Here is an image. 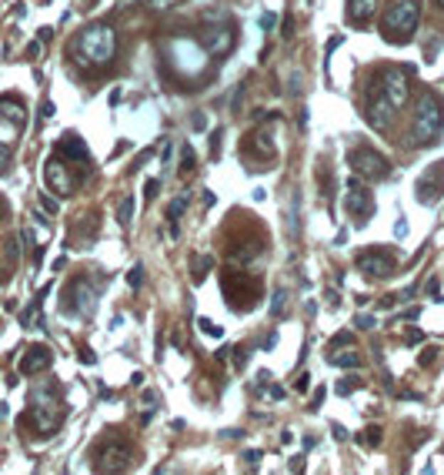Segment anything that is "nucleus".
<instances>
[{
    "label": "nucleus",
    "instance_id": "13",
    "mask_svg": "<svg viewBox=\"0 0 444 475\" xmlns=\"http://www.w3.org/2000/svg\"><path fill=\"white\" fill-rule=\"evenodd\" d=\"M43 181H47V191H54L57 198H67V194L74 191V177H70V171H67L60 155L43 161Z\"/></svg>",
    "mask_w": 444,
    "mask_h": 475
},
{
    "label": "nucleus",
    "instance_id": "19",
    "mask_svg": "<svg viewBox=\"0 0 444 475\" xmlns=\"http://www.w3.org/2000/svg\"><path fill=\"white\" fill-rule=\"evenodd\" d=\"M378 14V0H347V21L351 24H368Z\"/></svg>",
    "mask_w": 444,
    "mask_h": 475
},
{
    "label": "nucleus",
    "instance_id": "53",
    "mask_svg": "<svg viewBox=\"0 0 444 475\" xmlns=\"http://www.w3.org/2000/svg\"><path fill=\"white\" fill-rule=\"evenodd\" d=\"M274 345H278V332H271V335H268V338H264V348H268V352H271Z\"/></svg>",
    "mask_w": 444,
    "mask_h": 475
},
{
    "label": "nucleus",
    "instance_id": "50",
    "mask_svg": "<svg viewBox=\"0 0 444 475\" xmlns=\"http://www.w3.org/2000/svg\"><path fill=\"white\" fill-rule=\"evenodd\" d=\"M260 459H264V455H260V452H244V462H248V465H258Z\"/></svg>",
    "mask_w": 444,
    "mask_h": 475
},
{
    "label": "nucleus",
    "instance_id": "11",
    "mask_svg": "<svg viewBox=\"0 0 444 475\" xmlns=\"http://www.w3.org/2000/svg\"><path fill=\"white\" fill-rule=\"evenodd\" d=\"M347 188H351V191H347V198H344L347 214H351L358 224H368L371 218H374V211H378V204H374V194L358 188V177H351V181H347Z\"/></svg>",
    "mask_w": 444,
    "mask_h": 475
},
{
    "label": "nucleus",
    "instance_id": "34",
    "mask_svg": "<svg viewBox=\"0 0 444 475\" xmlns=\"http://www.w3.org/2000/svg\"><path fill=\"white\" fill-rule=\"evenodd\" d=\"M244 90H248V78L238 84V90H234V98H231V111H240V100H244Z\"/></svg>",
    "mask_w": 444,
    "mask_h": 475
},
{
    "label": "nucleus",
    "instance_id": "2",
    "mask_svg": "<svg viewBox=\"0 0 444 475\" xmlns=\"http://www.w3.org/2000/svg\"><path fill=\"white\" fill-rule=\"evenodd\" d=\"M31 419L41 435H54L64 422V398H60V385L54 378H47L41 385L31 388Z\"/></svg>",
    "mask_w": 444,
    "mask_h": 475
},
{
    "label": "nucleus",
    "instance_id": "16",
    "mask_svg": "<svg viewBox=\"0 0 444 475\" xmlns=\"http://www.w3.org/2000/svg\"><path fill=\"white\" fill-rule=\"evenodd\" d=\"M51 362H54V352L47 345H31L27 355L21 358V375H41L51 368Z\"/></svg>",
    "mask_w": 444,
    "mask_h": 475
},
{
    "label": "nucleus",
    "instance_id": "29",
    "mask_svg": "<svg viewBox=\"0 0 444 475\" xmlns=\"http://www.w3.org/2000/svg\"><path fill=\"white\" fill-rule=\"evenodd\" d=\"M194 147H191V144H184V147H181V167H184V171H194Z\"/></svg>",
    "mask_w": 444,
    "mask_h": 475
},
{
    "label": "nucleus",
    "instance_id": "41",
    "mask_svg": "<svg viewBox=\"0 0 444 475\" xmlns=\"http://www.w3.org/2000/svg\"><path fill=\"white\" fill-rule=\"evenodd\" d=\"M434 358H438V348H424V355H421V368L434 365Z\"/></svg>",
    "mask_w": 444,
    "mask_h": 475
},
{
    "label": "nucleus",
    "instance_id": "7",
    "mask_svg": "<svg viewBox=\"0 0 444 475\" xmlns=\"http://www.w3.org/2000/svg\"><path fill=\"white\" fill-rule=\"evenodd\" d=\"M347 165L364 181H384L388 177V157L381 151H374V147H368V144L364 147H351L347 151Z\"/></svg>",
    "mask_w": 444,
    "mask_h": 475
},
{
    "label": "nucleus",
    "instance_id": "33",
    "mask_svg": "<svg viewBox=\"0 0 444 475\" xmlns=\"http://www.w3.org/2000/svg\"><path fill=\"white\" fill-rule=\"evenodd\" d=\"M358 442L361 445H364V442H368V445H381V429H378V425H371L368 435H358Z\"/></svg>",
    "mask_w": 444,
    "mask_h": 475
},
{
    "label": "nucleus",
    "instance_id": "39",
    "mask_svg": "<svg viewBox=\"0 0 444 475\" xmlns=\"http://www.w3.org/2000/svg\"><path fill=\"white\" fill-rule=\"evenodd\" d=\"M248 365V348H234V368H244Z\"/></svg>",
    "mask_w": 444,
    "mask_h": 475
},
{
    "label": "nucleus",
    "instance_id": "58",
    "mask_svg": "<svg viewBox=\"0 0 444 475\" xmlns=\"http://www.w3.org/2000/svg\"><path fill=\"white\" fill-rule=\"evenodd\" d=\"M0 419H7V405L4 402H0Z\"/></svg>",
    "mask_w": 444,
    "mask_h": 475
},
{
    "label": "nucleus",
    "instance_id": "60",
    "mask_svg": "<svg viewBox=\"0 0 444 475\" xmlns=\"http://www.w3.org/2000/svg\"><path fill=\"white\" fill-rule=\"evenodd\" d=\"M434 4H438V7H441V11H444V0H434Z\"/></svg>",
    "mask_w": 444,
    "mask_h": 475
},
{
    "label": "nucleus",
    "instance_id": "47",
    "mask_svg": "<svg viewBox=\"0 0 444 475\" xmlns=\"http://www.w3.org/2000/svg\"><path fill=\"white\" fill-rule=\"evenodd\" d=\"M331 435H334L337 442H344V439H347V429H344V425H334V429H331Z\"/></svg>",
    "mask_w": 444,
    "mask_h": 475
},
{
    "label": "nucleus",
    "instance_id": "9",
    "mask_svg": "<svg viewBox=\"0 0 444 475\" xmlns=\"http://www.w3.org/2000/svg\"><path fill=\"white\" fill-rule=\"evenodd\" d=\"M394 104L388 100V94L371 80V88H368V104H364V121L374 127V131H388L391 127V118H394Z\"/></svg>",
    "mask_w": 444,
    "mask_h": 475
},
{
    "label": "nucleus",
    "instance_id": "20",
    "mask_svg": "<svg viewBox=\"0 0 444 475\" xmlns=\"http://www.w3.org/2000/svg\"><path fill=\"white\" fill-rule=\"evenodd\" d=\"M0 118H7V121H14L17 127H23V124H27V108H23V100L14 98V94L0 98Z\"/></svg>",
    "mask_w": 444,
    "mask_h": 475
},
{
    "label": "nucleus",
    "instance_id": "49",
    "mask_svg": "<svg viewBox=\"0 0 444 475\" xmlns=\"http://www.w3.org/2000/svg\"><path fill=\"white\" fill-rule=\"evenodd\" d=\"M351 392H354V382H341L337 385V395H351Z\"/></svg>",
    "mask_w": 444,
    "mask_h": 475
},
{
    "label": "nucleus",
    "instance_id": "26",
    "mask_svg": "<svg viewBox=\"0 0 444 475\" xmlns=\"http://www.w3.org/2000/svg\"><path fill=\"white\" fill-rule=\"evenodd\" d=\"M284 305H287V291H284V288H278V291L271 295V315H274V318L284 311Z\"/></svg>",
    "mask_w": 444,
    "mask_h": 475
},
{
    "label": "nucleus",
    "instance_id": "35",
    "mask_svg": "<svg viewBox=\"0 0 444 475\" xmlns=\"http://www.w3.org/2000/svg\"><path fill=\"white\" fill-rule=\"evenodd\" d=\"M157 191H161V181H157V177H151V181L144 184V198H147V204L157 198Z\"/></svg>",
    "mask_w": 444,
    "mask_h": 475
},
{
    "label": "nucleus",
    "instance_id": "12",
    "mask_svg": "<svg viewBox=\"0 0 444 475\" xmlns=\"http://www.w3.org/2000/svg\"><path fill=\"white\" fill-rule=\"evenodd\" d=\"M441 191H444V161H434V165L414 181V198L421 201V204H438Z\"/></svg>",
    "mask_w": 444,
    "mask_h": 475
},
{
    "label": "nucleus",
    "instance_id": "56",
    "mask_svg": "<svg viewBox=\"0 0 444 475\" xmlns=\"http://www.w3.org/2000/svg\"><path fill=\"white\" fill-rule=\"evenodd\" d=\"M428 295H434V298H438V278H431V281H428Z\"/></svg>",
    "mask_w": 444,
    "mask_h": 475
},
{
    "label": "nucleus",
    "instance_id": "59",
    "mask_svg": "<svg viewBox=\"0 0 444 475\" xmlns=\"http://www.w3.org/2000/svg\"><path fill=\"white\" fill-rule=\"evenodd\" d=\"M127 4H134V0H120V7H127Z\"/></svg>",
    "mask_w": 444,
    "mask_h": 475
},
{
    "label": "nucleus",
    "instance_id": "18",
    "mask_svg": "<svg viewBox=\"0 0 444 475\" xmlns=\"http://www.w3.org/2000/svg\"><path fill=\"white\" fill-rule=\"evenodd\" d=\"M258 288H260V281H254V278H248V275H240V271H231V275H224V291H228L231 298H254V295H258Z\"/></svg>",
    "mask_w": 444,
    "mask_h": 475
},
{
    "label": "nucleus",
    "instance_id": "48",
    "mask_svg": "<svg viewBox=\"0 0 444 475\" xmlns=\"http://www.w3.org/2000/svg\"><path fill=\"white\" fill-rule=\"evenodd\" d=\"M191 124H194V131H204V127H207V118H204V114H194V121H191Z\"/></svg>",
    "mask_w": 444,
    "mask_h": 475
},
{
    "label": "nucleus",
    "instance_id": "21",
    "mask_svg": "<svg viewBox=\"0 0 444 475\" xmlns=\"http://www.w3.org/2000/svg\"><path fill=\"white\" fill-rule=\"evenodd\" d=\"M301 238V194H291V208H287V241Z\"/></svg>",
    "mask_w": 444,
    "mask_h": 475
},
{
    "label": "nucleus",
    "instance_id": "1",
    "mask_svg": "<svg viewBox=\"0 0 444 475\" xmlns=\"http://www.w3.org/2000/svg\"><path fill=\"white\" fill-rule=\"evenodd\" d=\"M114 51H117V33L110 24H90L74 37L70 44V57H74L77 67L84 71H97V67H107L114 61Z\"/></svg>",
    "mask_w": 444,
    "mask_h": 475
},
{
    "label": "nucleus",
    "instance_id": "55",
    "mask_svg": "<svg viewBox=\"0 0 444 475\" xmlns=\"http://www.w3.org/2000/svg\"><path fill=\"white\" fill-rule=\"evenodd\" d=\"M394 234H398V238H404V234H408V221H404V218H401V221H398V228H394Z\"/></svg>",
    "mask_w": 444,
    "mask_h": 475
},
{
    "label": "nucleus",
    "instance_id": "32",
    "mask_svg": "<svg viewBox=\"0 0 444 475\" xmlns=\"http://www.w3.org/2000/svg\"><path fill=\"white\" fill-rule=\"evenodd\" d=\"M127 285H130V288H141V285H144V265H134V268H130Z\"/></svg>",
    "mask_w": 444,
    "mask_h": 475
},
{
    "label": "nucleus",
    "instance_id": "36",
    "mask_svg": "<svg viewBox=\"0 0 444 475\" xmlns=\"http://www.w3.org/2000/svg\"><path fill=\"white\" fill-rule=\"evenodd\" d=\"M354 328H361V332H368V328H374V318L361 311V315H354Z\"/></svg>",
    "mask_w": 444,
    "mask_h": 475
},
{
    "label": "nucleus",
    "instance_id": "52",
    "mask_svg": "<svg viewBox=\"0 0 444 475\" xmlns=\"http://www.w3.org/2000/svg\"><path fill=\"white\" fill-rule=\"evenodd\" d=\"M41 114H43V118H54V100H43Z\"/></svg>",
    "mask_w": 444,
    "mask_h": 475
},
{
    "label": "nucleus",
    "instance_id": "25",
    "mask_svg": "<svg viewBox=\"0 0 444 475\" xmlns=\"http://www.w3.org/2000/svg\"><path fill=\"white\" fill-rule=\"evenodd\" d=\"M117 221L124 224V228H127V224L134 221V198H130V194H127L124 201H120V208H117Z\"/></svg>",
    "mask_w": 444,
    "mask_h": 475
},
{
    "label": "nucleus",
    "instance_id": "6",
    "mask_svg": "<svg viewBox=\"0 0 444 475\" xmlns=\"http://www.w3.org/2000/svg\"><path fill=\"white\" fill-rule=\"evenodd\" d=\"M418 21H421V0H398L384 14L381 33H384V41H391V44H408L411 33L418 31Z\"/></svg>",
    "mask_w": 444,
    "mask_h": 475
},
{
    "label": "nucleus",
    "instance_id": "14",
    "mask_svg": "<svg viewBox=\"0 0 444 475\" xmlns=\"http://www.w3.org/2000/svg\"><path fill=\"white\" fill-rule=\"evenodd\" d=\"M130 469V449L117 439H110V442L100 445L97 452V472H124Z\"/></svg>",
    "mask_w": 444,
    "mask_h": 475
},
{
    "label": "nucleus",
    "instance_id": "44",
    "mask_svg": "<svg viewBox=\"0 0 444 475\" xmlns=\"http://www.w3.org/2000/svg\"><path fill=\"white\" fill-rule=\"evenodd\" d=\"M274 21H278V17H274L271 11H268V14H260V27H264V31H271V27H274Z\"/></svg>",
    "mask_w": 444,
    "mask_h": 475
},
{
    "label": "nucleus",
    "instance_id": "3",
    "mask_svg": "<svg viewBox=\"0 0 444 475\" xmlns=\"http://www.w3.org/2000/svg\"><path fill=\"white\" fill-rule=\"evenodd\" d=\"M238 44V21L231 17L224 7H211L204 11V27H201V47L211 57L231 54V47Z\"/></svg>",
    "mask_w": 444,
    "mask_h": 475
},
{
    "label": "nucleus",
    "instance_id": "24",
    "mask_svg": "<svg viewBox=\"0 0 444 475\" xmlns=\"http://www.w3.org/2000/svg\"><path fill=\"white\" fill-rule=\"evenodd\" d=\"M250 144H254V147H258V155L260 157H268V161H271L274 157V144H271V137H268V134H250Z\"/></svg>",
    "mask_w": 444,
    "mask_h": 475
},
{
    "label": "nucleus",
    "instance_id": "54",
    "mask_svg": "<svg viewBox=\"0 0 444 475\" xmlns=\"http://www.w3.org/2000/svg\"><path fill=\"white\" fill-rule=\"evenodd\" d=\"M307 378H311V375H301L297 382H294V388H297V392H307Z\"/></svg>",
    "mask_w": 444,
    "mask_h": 475
},
{
    "label": "nucleus",
    "instance_id": "8",
    "mask_svg": "<svg viewBox=\"0 0 444 475\" xmlns=\"http://www.w3.org/2000/svg\"><path fill=\"white\" fill-rule=\"evenodd\" d=\"M97 305V285L90 278L77 275L70 285H67V301H64V315H77V318H87Z\"/></svg>",
    "mask_w": 444,
    "mask_h": 475
},
{
    "label": "nucleus",
    "instance_id": "4",
    "mask_svg": "<svg viewBox=\"0 0 444 475\" xmlns=\"http://www.w3.org/2000/svg\"><path fill=\"white\" fill-rule=\"evenodd\" d=\"M207 51L197 41L191 37H177V41H167L164 47V61L177 71V78H187V80H197L201 74L207 71Z\"/></svg>",
    "mask_w": 444,
    "mask_h": 475
},
{
    "label": "nucleus",
    "instance_id": "45",
    "mask_svg": "<svg viewBox=\"0 0 444 475\" xmlns=\"http://www.w3.org/2000/svg\"><path fill=\"white\" fill-rule=\"evenodd\" d=\"M341 41H344V37H341V33H334V37H331V41H327L324 54H334V47H341Z\"/></svg>",
    "mask_w": 444,
    "mask_h": 475
},
{
    "label": "nucleus",
    "instance_id": "40",
    "mask_svg": "<svg viewBox=\"0 0 444 475\" xmlns=\"http://www.w3.org/2000/svg\"><path fill=\"white\" fill-rule=\"evenodd\" d=\"M281 33H284V37H294V17H291V14H284V24H281Z\"/></svg>",
    "mask_w": 444,
    "mask_h": 475
},
{
    "label": "nucleus",
    "instance_id": "43",
    "mask_svg": "<svg viewBox=\"0 0 444 475\" xmlns=\"http://www.w3.org/2000/svg\"><path fill=\"white\" fill-rule=\"evenodd\" d=\"M321 402H324V388H314V395H311V412L321 409Z\"/></svg>",
    "mask_w": 444,
    "mask_h": 475
},
{
    "label": "nucleus",
    "instance_id": "28",
    "mask_svg": "<svg viewBox=\"0 0 444 475\" xmlns=\"http://www.w3.org/2000/svg\"><path fill=\"white\" fill-rule=\"evenodd\" d=\"M174 4H181V0H144V7L154 14H164V11H171Z\"/></svg>",
    "mask_w": 444,
    "mask_h": 475
},
{
    "label": "nucleus",
    "instance_id": "15",
    "mask_svg": "<svg viewBox=\"0 0 444 475\" xmlns=\"http://www.w3.org/2000/svg\"><path fill=\"white\" fill-rule=\"evenodd\" d=\"M358 268H361V275H368V278H388V275H394V258H391L388 251H364L358 258Z\"/></svg>",
    "mask_w": 444,
    "mask_h": 475
},
{
    "label": "nucleus",
    "instance_id": "5",
    "mask_svg": "<svg viewBox=\"0 0 444 475\" xmlns=\"http://www.w3.org/2000/svg\"><path fill=\"white\" fill-rule=\"evenodd\" d=\"M444 131V104L434 90L424 88L418 94V111H414V144L418 147H428L441 137Z\"/></svg>",
    "mask_w": 444,
    "mask_h": 475
},
{
    "label": "nucleus",
    "instance_id": "27",
    "mask_svg": "<svg viewBox=\"0 0 444 475\" xmlns=\"http://www.w3.org/2000/svg\"><path fill=\"white\" fill-rule=\"evenodd\" d=\"M184 211H187V194H181L177 201H171V208H167V218H171V221H177V218H181Z\"/></svg>",
    "mask_w": 444,
    "mask_h": 475
},
{
    "label": "nucleus",
    "instance_id": "31",
    "mask_svg": "<svg viewBox=\"0 0 444 475\" xmlns=\"http://www.w3.org/2000/svg\"><path fill=\"white\" fill-rule=\"evenodd\" d=\"M11 171V144L0 141V174H7Z\"/></svg>",
    "mask_w": 444,
    "mask_h": 475
},
{
    "label": "nucleus",
    "instance_id": "57",
    "mask_svg": "<svg viewBox=\"0 0 444 475\" xmlns=\"http://www.w3.org/2000/svg\"><path fill=\"white\" fill-rule=\"evenodd\" d=\"M291 469H294V472H301V469H304V459H301V455H294V462H291Z\"/></svg>",
    "mask_w": 444,
    "mask_h": 475
},
{
    "label": "nucleus",
    "instance_id": "38",
    "mask_svg": "<svg viewBox=\"0 0 444 475\" xmlns=\"http://www.w3.org/2000/svg\"><path fill=\"white\" fill-rule=\"evenodd\" d=\"M41 204H43V211H51V214H57V198H51V194H41Z\"/></svg>",
    "mask_w": 444,
    "mask_h": 475
},
{
    "label": "nucleus",
    "instance_id": "46",
    "mask_svg": "<svg viewBox=\"0 0 444 475\" xmlns=\"http://www.w3.org/2000/svg\"><path fill=\"white\" fill-rule=\"evenodd\" d=\"M337 345H351V332H341L334 338V342H331V348H337Z\"/></svg>",
    "mask_w": 444,
    "mask_h": 475
},
{
    "label": "nucleus",
    "instance_id": "61",
    "mask_svg": "<svg viewBox=\"0 0 444 475\" xmlns=\"http://www.w3.org/2000/svg\"><path fill=\"white\" fill-rule=\"evenodd\" d=\"M441 455H444V449H441Z\"/></svg>",
    "mask_w": 444,
    "mask_h": 475
},
{
    "label": "nucleus",
    "instance_id": "17",
    "mask_svg": "<svg viewBox=\"0 0 444 475\" xmlns=\"http://www.w3.org/2000/svg\"><path fill=\"white\" fill-rule=\"evenodd\" d=\"M57 155L60 157H70V161H77V165H90V151H87V144L80 134L67 131L64 137H60V144H57Z\"/></svg>",
    "mask_w": 444,
    "mask_h": 475
},
{
    "label": "nucleus",
    "instance_id": "42",
    "mask_svg": "<svg viewBox=\"0 0 444 475\" xmlns=\"http://www.w3.org/2000/svg\"><path fill=\"white\" fill-rule=\"evenodd\" d=\"M157 402H161V395H157V392H144V405H147V409H157Z\"/></svg>",
    "mask_w": 444,
    "mask_h": 475
},
{
    "label": "nucleus",
    "instance_id": "30",
    "mask_svg": "<svg viewBox=\"0 0 444 475\" xmlns=\"http://www.w3.org/2000/svg\"><path fill=\"white\" fill-rule=\"evenodd\" d=\"M197 325H201V332H207L211 338H221V335H224V328H221V325H214L211 318H201Z\"/></svg>",
    "mask_w": 444,
    "mask_h": 475
},
{
    "label": "nucleus",
    "instance_id": "10",
    "mask_svg": "<svg viewBox=\"0 0 444 475\" xmlns=\"http://www.w3.org/2000/svg\"><path fill=\"white\" fill-rule=\"evenodd\" d=\"M374 84H378V88L388 94V100L394 104V108H404V104H408V98H411L408 71H401V67H384L378 78H374Z\"/></svg>",
    "mask_w": 444,
    "mask_h": 475
},
{
    "label": "nucleus",
    "instance_id": "51",
    "mask_svg": "<svg viewBox=\"0 0 444 475\" xmlns=\"http://www.w3.org/2000/svg\"><path fill=\"white\" fill-rule=\"evenodd\" d=\"M171 345H174V348H181V345H184V335L177 332V328L171 332Z\"/></svg>",
    "mask_w": 444,
    "mask_h": 475
},
{
    "label": "nucleus",
    "instance_id": "22",
    "mask_svg": "<svg viewBox=\"0 0 444 475\" xmlns=\"http://www.w3.org/2000/svg\"><path fill=\"white\" fill-rule=\"evenodd\" d=\"M191 268H194V285H201V281L211 275V268H214V258H211V254H204V258H201V254H194V258H191Z\"/></svg>",
    "mask_w": 444,
    "mask_h": 475
},
{
    "label": "nucleus",
    "instance_id": "37",
    "mask_svg": "<svg viewBox=\"0 0 444 475\" xmlns=\"http://www.w3.org/2000/svg\"><path fill=\"white\" fill-rule=\"evenodd\" d=\"M221 137H224V131L217 127V131L211 134V157H217V151H221Z\"/></svg>",
    "mask_w": 444,
    "mask_h": 475
},
{
    "label": "nucleus",
    "instance_id": "23",
    "mask_svg": "<svg viewBox=\"0 0 444 475\" xmlns=\"http://www.w3.org/2000/svg\"><path fill=\"white\" fill-rule=\"evenodd\" d=\"M327 362L337 365V368H361V355L358 352H334Z\"/></svg>",
    "mask_w": 444,
    "mask_h": 475
}]
</instances>
